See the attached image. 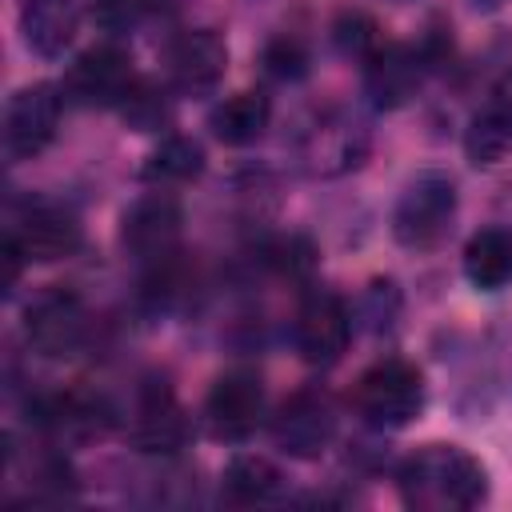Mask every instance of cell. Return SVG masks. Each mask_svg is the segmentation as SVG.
<instances>
[{"label":"cell","instance_id":"e0dca14e","mask_svg":"<svg viewBox=\"0 0 512 512\" xmlns=\"http://www.w3.org/2000/svg\"><path fill=\"white\" fill-rule=\"evenodd\" d=\"M464 276L480 292H500L512 284V232L480 228L464 244Z\"/></svg>","mask_w":512,"mask_h":512},{"label":"cell","instance_id":"3957f363","mask_svg":"<svg viewBox=\"0 0 512 512\" xmlns=\"http://www.w3.org/2000/svg\"><path fill=\"white\" fill-rule=\"evenodd\" d=\"M456 216V184L444 172H420L408 180L392 208V236L404 248H432Z\"/></svg>","mask_w":512,"mask_h":512},{"label":"cell","instance_id":"ba28073f","mask_svg":"<svg viewBox=\"0 0 512 512\" xmlns=\"http://www.w3.org/2000/svg\"><path fill=\"white\" fill-rule=\"evenodd\" d=\"M348 336H352L348 304L336 292H320V288L308 292L300 312H296V324H292V340H296L300 360L312 368H328L344 356Z\"/></svg>","mask_w":512,"mask_h":512},{"label":"cell","instance_id":"cb8c5ba5","mask_svg":"<svg viewBox=\"0 0 512 512\" xmlns=\"http://www.w3.org/2000/svg\"><path fill=\"white\" fill-rule=\"evenodd\" d=\"M264 68L276 76V80H300L308 72V48L296 40V36H276L268 48H264Z\"/></svg>","mask_w":512,"mask_h":512},{"label":"cell","instance_id":"7a4b0ae2","mask_svg":"<svg viewBox=\"0 0 512 512\" xmlns=\"http://www.w3.org/2000/svg\"><path fill=\"white\" fill-rule=\"evenodd\" d=\"M352 408L372 428H404L424 408V376L400 356H384L364 368L352 384Z\"/></svg>","mask_w":512,"mask_h":512},{"label":"cell","instance_id":"9a60e30c","mask_svg":"<svg viewBox=\"0 0 512 512\" xmlns=\"http://www.w3.org/2000/svg\"><path fill=\"white\" fill-rule=\"evenodd\" d=\"M464 152L472 164H500L512 152V76H504L488 104L476 108L468 132H464Z\"/></svg>","mask_w":512,"mask_h":512},{"label":"cell","instance_id":"8fae6325","mask_svg":"<svg viewBox=\"0 0 512 512\" xmlns=\"http://www.w3.org/2000/svg\"><path fill=\"white\" fill-rule=\"evenodd\" d=\"M192 424L180 408V400L172 396V388L164 380H148L136 392V408L128 420V440L136 452H152V456H172L188 444Z\"/></svg>","mask_w":512,"mask_h":512},{"label":"cell","instance_id":"4fadbf2b","mask_svg":"<svg viewBox=\"0 0 512 512\" xmlns=\"http://www.w3.org/2000/svg\"><path fill=\"white\" fill-rule=\"evenodd\" d=\"M224 68H228V44L212 32V28H196V32H184L168 44L164 52V72H168V84L184 96H200V92H212L220 80H224Z\"/></svg>","mask_w":512,"mask_h":512},{"label":"cell","instance_id":"44dd1931","mask_svg":"<svg viewBox=\"0 0 512 512\" xmlns=\"http://www.w3.org/2000/svg\"><path fill=\"white\" fill-rule=\"evenodd\" d=\"M116 112L124 116V124H128L132 132H160V128L168 124V100H164V92H160L156 84H148V80H136V84L128 88V96L120 100Z\"/></svg>","mask_w":512,"mask_h":512},{"label":"cell","instance_id":"7c38bea8","mask_svg":"<svg viewBox=\"0 0 512 512\" xmlns=\"http://www.w3.org/2000/svg\"><path fill=\"white\" fill-rule=\"evenodd\" d=\"M332 436H336V412H332L328 396L316 392V388L292 392V396L276 408V416H272V440H276L288 456H300V460L320 456Z\"/></svg>","mask_w":512,"mask_h":512},{"label":"cell","instance_id":"ac0fdd59","mask_svg":"<svg viewBox=\"0 0 512 512\" xmlns=\"http://www.w3.org/2000/svg\"><path fill=\"white\" fill-rule=\"evenodd\" d=\"M268 120H272V104L264 92H232L212 108L208 128L220 144L240 148V144H252L268 128Z\"/></svg>","mask_w":512,"mask_h":512},{"label":"cell","instance_id":"52a82bcc","mask_svg":"<svg viewBox=\"0 0 512 512\" xmlns=\"http://www.w3.org/2000/svg\"><path fill=\"white\" fill-rule=\"evenodd\" d=\"M24 336L40 356H72L88 336L84 300L68 288H48L24 308Z\"/></svg>","mask_w":512,"mask_h":512},{"label":"cell","instance_id":"ffe728a7","mask_svg":"<svg viewBox=\"0 0 512 512\" xmlns=\"http://www.w3.org/2000/svg\"><path fill=\"white\" fill-rule=\"evenodd\" d=\"M204 172V148L192 136H164L160 148H152V156L140 168L144 184L156 188H172V184H188Z\"/></svg>","mask_w":512,"mask_h":512},{"label":"cell","instance_id":"9c48e42d","mask_svg":"<svg viewBox=\"0 0 512 512\" xmlns=\"http://www.w3.org/2000/svg\"><path fill=\"white\" fill-rule=\"evenodd\" d=\"M60 128V96L52 84L20 88L4 108V156L12 164L40 156Z\"/></svg>","mask_w":512,"mask_h":512},{"label":"cell","instance_id":"603a6c76","mask_svg":"<svg viewBox=\"0 0 512 512\" xmlns=\"http://www.w3.org/2000/svg\"><path fill=\"white\" fill-rule=\"evenodd\" d=\"M156 8H160V0H92V20L104 32H132Z\"/></svg>","mask_w":512,"mask_h":512},{"label":"cell","instance_id":"d4e9b609","mask_svg":"<svg viewBox=\"0 0 512 512\" xmlns=\"http://www.w3.org/2000/svg\"><path fill=\"white\" fill-rule=\"evenodd\" d=\"M332 36H336V44H340V52H348V56H372L380 44H376V24L364 16V12H344L340 20H336V28H332Z\"/></svg>","mask_w":512,"mask_h":512},{"label":"cell","instance_id":"d6986e66","mask_svg":"<svg viewBox=\"0 0 512 512\" xmlns=\"http://www.w3.org/2000/svg\"><path fill=\"white\" fill-rule=\"evenodd\" d=\"M228 504H272L284 492V476L264 456H232L220 476Z\"/></svg>","mask_w":512,"mask_h":512},{"label":"cell","instance_id":"2e32d148","mask_svg":"<svg viewBox=\"0 0 512 512\" xmlns=\"http://www.w3.org/2000/svg\"><path fill=\"white\" fill-rule=\"evenodd\" d=\"M80 24L76 0H20V32L36 56H60Z\"/></svg>","mask_w":512,"mask_h":512},{"label":"cell","instance_id":"484cf974","mask_svg":"<svg viewBox=\"0 0 512 512\" xmlns=\"http://www.w3.org/2000/svg\"><path fill=\"white\" fill-rule=\"evenodd\" d=\"M476 4H480V8H496L500 0H476Z\"/></svg>","mask_w":512,"mask_h":512},{"label":"cell","instance_id":"277c9868","mask_svg":"<svg viewBox=\"0 0 512 512\" xmlns=\"http://www.w3.org/2000/svg\"><path fill=\"white\" fill-rule=\"evenodd\" d=\"M264 416V380L256 368H228L216 376L204 400V424L216 440L240 444L256 432Z\"/></svg>","mask_w":512,"mask_h":512},{"label":"cell","instance_id":"6da1fadb","mask_svg":"<svg viewBox=\"0 0 512 512\" xmlns=\"http://www.w3.org/2000/svg\"><path fill=\"white\" fill-rule=\"evenodd\" d=\"M396 492L408 508L460 512L488 496V472L460 444H424L396 468Z\"/></svg>","mask_w":512,"mask_h":512},{"label":"cell","instance_id":"5bb4252c","mask_svg":"<svg viewBox=\"0 0 512 512\" xmlns=\"http://www.w3.org/2000/svg\"><path fill=\"white\" fill-rule=\"evenodd\" d=\"M424 84V52L412 44H380L364 60V92L376 108H400L408 104Z\"/></svg>","mask_w":512,"mask_h":512},{"label":"cell","instance_id":"5b68a950","mask_svg":"<svg viewBox=\"0 0 512 512\" xmlns=\"http://www.w3.org/2000/svg\"><path fill=\"white\" fill-rule=\"evenodd\" d=\"M132 84H136L132 56L120 44H96L68 64L60 92L84 108H120Z\"/></svg>","mask_w":512,"mask_h":512},{"label":"cell","instance_id":"7402d4cb","mask_svg":"<svg viewBox=\"0 0 512 512\" xmlns=\"http://www.w3.org/2000/svg\"><path fill=\"white\" fill-rule=\"evenodd\" d=\"M264 260L272 272H280L284 280H308L316 268V248L308 236H276L264 248Z\"/></svg>","mask_w":512,"mask_h":512},{"label":"cell","instance_id":"30bf717a","mask_svg":"<svg viewBox=\"0 0 512 512\" xmlns=\"http://www.w3.org/2000/svg\"><path fill=\"white\" fill-rule=\"evenodd\" d=\"M8 240L20 248V256L28 264H52V260L72 256L84 244V232H80V220L72 212H64L60 204L32 200L12 216Z\"/></svg>","mask_w":512,"mask_h":512},{"label":"cell","instance_id":"8992f818","mask_svg":"<svg viewBox=\"0 0 512 512\" xmlns=\"http://www.w3.org/2000/svg\"><path fill=\"white\" fill-rule=\"evenodd\" d=\"M180 224H184V212H180L176 196H168L160 188V192H148V196L132 200V208L120 216V244L140 264H156L160 268V264H168L176 256Z\"/></svg>","mask_w":512,"mask_h":512}]
</instances>
